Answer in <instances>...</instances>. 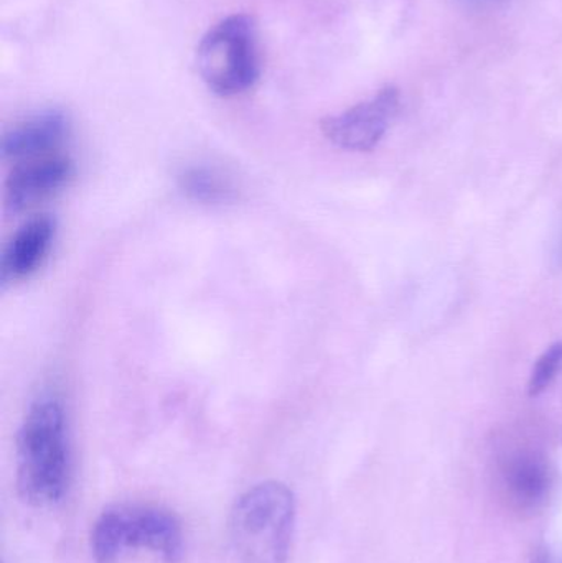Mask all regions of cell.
<instances>
[{"instance_id": "7", "label": "cell", "mask_w": 562, "mask_h": 563, "mask_svg": "<svg viewBox=\"0 0 562 563\" xmlns=\"http://www.w3.org/2000/svg\"><path fill=\"white\" fill-rule=\"evenodd\" d=\"M500 479L505 499L515 511L535 512L550 496L553 470L541 453L518 450L502 462Z\"/></svg>"}, {"instance_id": "6", "label": "cell", "mask_w": 562, "mask_h": 563, "mask_svg": "<svg viewBox=\"0 0 562 563\" xmlns=\"http://www.w3.org/2000/svg\"><path fill=\"white\" fill-rule=\"evenodd\" d=\"M75 175V165L62 155H45L22 162L13 168L5 184V208L20 213L43 198L62 190Z\"/></svg>"}, {"instance_id": "1", "label": "cell", "mask_w": 562, "mask_h": 563, "mask_svg": "<svg viewBox=\"0 0 562 563\" xmlns=\"http://www.w3.org/2000/svg\"><path fill=\"white\" fill-rule=\"evenodd\" d=\"M16 492L36 509L62 505L71 485V445L65 406L55 394L30 404L16 435Z\"/></svg>"}, {"instance_id": "8", "label": "cell", "mask_w": 562, "mask_h": 563, "mask_svg": "<svg viewBox=\"0 0 562 563\" xmlns=\"http://www.w3.org/2000/svg\"><path fill=\"white\" fill-rule=\"evenodd\" d=\"M56 223L48 214L26 221L7 244L0 263V282L12 284L32 276L48 254L55 240Z\"/></svg>"}, {"instance_id": "2", "label": "cell", "mask_w": 562, "mask_h": 563, "mask_svg": "<svg viewBox=\"0 0 562 563\" xmlns=\"http://www.w3.org/2000/svg\"><path fill=\"white\" fill-rule=\"evenodd\" d=\"M297 528L293 489L267 479L247 488L228 518V541L240 563H287Z\"/></svg>"}, {"instance_id": "9", "label": "cell", "mask_w": 562, "mask_h": 563, "mask_svg": "<svg viewBox=\"0 0 562 563\" xmlns=\"http://www.w3.org/2000/svg\"><path fill=\"white\" fill-rule=\"evenodd\" d=\"M68 131V118L62 111L48 109L9 129L3 134L0 152L5 161L45 157L65 141Z\"/></svg>"}, {"instance_id": "5", "label": "cell", "mask_w": 562, "mask_h": 563, "mask_svg": "<svg viewBox=\"0 0 562 563\" xmlns=\"http://www.w3.org/2000/svg\"><path fill=\"white\" fill-rule=\"evenodd\" d=\"M401 109V96L395 86H385L372 99L340 114L323 119L322 134L343 151L370 152L383 141Z\"/></svg>"}, {"instance_id": "3", "label": "cell", "mask_w": 562, "mask_h": 563, "mask_svg": "<svg viewBox=\"0 0 562 563\" xmlns=\"http://www.w3.org/2000/svg\"><path fill=\"white\" fill-rule=\"evenodd\" d=\"M96 563H119L145 552L164 563H180L185 534L180 519L154 505H114L96 518L89 534Z\"/></svg>"}, {"instance_id": "12", "label": "cell", "mask_w": 562, "mask_h": 563, "mask_svg": "<svg viewBox=\"0 0 562 563\" xmlns=\"http://www.w3.org/2000/svg\"><path fill=\"white\" fill-rule=\"evenodd\" d=\"M533 563H562V555L557 552L550 551V549H541L535 555Z\"/></svg>"}, {"instance_id": "13", "label": "cell", "mask_w": 562, "mask_h": 563, "mask_svg": "<svg viewBox=\"0 0 562 563\" xmlns=\"http://www.w3.org/2000/svg\"><path fill=\"white\" fill-rule=\"evenodd\" d=\"M469 3H475V5H487V3L498 2V0H465Z\"/></svg>"}, {"instance_id": "4", "label": "cell", "mask_w": 562, "mask_h": 563, "mask_svg": "<svg viewBox=\"0 0 562 563\" xmlns=\"http://www.w3.org/2000/svg\"><path fill=\"white\" fill-rule=\"evenodd\" d=\"M201 79L214 95H243L260 79L256 23L250 15L234 13L208 30L197 49Z\"/></svg>"}, {"instance_id": "10", "label": "cell", "mask_w": 562, "mask_h": 563, "mask_svg": "<svg viewBox=\"0 0 562 563\" xmlns=\"http://www.w3.org/2000/svg\"><path fill=\"white\" fill-rule=\"evenodd\" d=\"M178 184L190 200L205 205L228 203V201L234 200V195H236L230 178L217 168L207 167V165L185 168L178 175Z\"/></svg>"}, {"instance_id": "11", "label": "cell", "mask_w": 562, "mask_h": 563, "mask_svg": "<svg viewBox=\"0 0 562 563\" xmlns=\"http://www.w3.org/2000/svg\"><path fill=\"white\" fill-rule=\"evenodd\" d=\"M562 373V341L551 344L535 363L528 380V396L538 397L548 390Z\"/></svg>"}]
</instances>
